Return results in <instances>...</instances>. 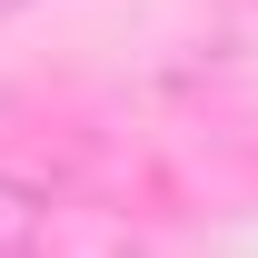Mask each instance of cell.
Instances as JSON below:
<instances>
[{
    "instance_id": "1",
    "label": "cell",
    "mask_w": 258,
    "mask_h": 258,
    "mask_svg": "<svg viewBox=\"0 0 258 258\" xmlns=\"http://www.w3.org/2000/svg\"><path fill=\"white\" fill-rule=\"evenodd\" d=\"M40 228H50V199H40L30 179H10V169H0V258H20Z\"/></svg>"
},
{
    "instance_id": "2",
    "label": "cell",
    "mask_w": 258,
    "mask_h": 258,
    "mask_svg": "<svg viewBox=\"0 0 258 258\" xmlns=\"http://www.w3.org/2000/svg\"><path fill=\"white\" fill-rule=\"evenodd\" d=\"M0 10H20V0H0Z\"/></svg>"
},
{
    "instance_id": "3",
    "label": "cell",
    "mask_w": 258,
    "mask_h": 258,
    "mask_svg": "<svg viewBox=\"0 0 258 258\" xmlns=\"http://www.w3.org/2000/svg\"><path fill=\"white\" fill-rule=\"evenodd\" d=\"M20 258H30V248H20Z\"/></svg>"
}]
</instances>
